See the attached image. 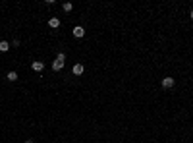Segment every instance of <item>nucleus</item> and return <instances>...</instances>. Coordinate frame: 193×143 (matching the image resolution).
Returning <instances> with one entry per match:
<instances>
[{
	"label": "nucleus",
	"instance_id": "20e7f679",
	"mask_svg": "<svg viewBox=\"0 0 193 143\" xmlns=\"http://www.w3.org/2000/svg\"><path fill=\"white\" fill-rule=\"evenodd\" d=\"M174 83H176V81H174V78H164V79H162V87H164V89L174 87Z\"/></svg>",
	"mask_w": 193,
	"mask_h": 143
},
{
	"label": "nucleus",
	"instance_id": "6e6552de",
	"mask_svg": "<svg viewBox=\"0 0 193 143\" xmlns=\"http://www.w3.org/2000/svg\"><path fill=\"white\" fill-rule=\"evenodd\" d=\"M62 10H64V12H71V10H73V4H71V2H64V4H62Z\"/></svg>",
	"mask_w": 193,
	"mask_h": 143
},
{
	"label": "nucleus",
	"instance_id": "9b49d317",
	"mask_svg": "<svg viewBox=\"0 0 193 143\" xmlns=\"http://www.w3.org/2000/svg\"><path fill=\"white\" fill-rule=\"evenodd\" d=\"M23 143H35V139H25Z\"/></svg>",
	"mask_w": 193,
	"mask_h": 143
},
{
	"label": "nucleus",
	"instance_id": "f257e3e1",
	"mask_svg": "<svg viewBox=\"0 0 193 143\" xmlns=\"http://www.w3.org/2000/svg\"><path fill=\"white\" fill-rule=\"evenodd\" d=\"M71 72H73V76H81V74L85 72V66L77 62V64H73V70H71Z\"/></svg>",
	"mask_w": 193,
	"mask_h": 143
},
{
	"label": "nucleus",
	"instance_id": "39448f33",
	"mask_svg": "<svg viewBox=\"0 0 193 143\" xmlns=\"http://www.w3.org/2000/svg\"><path fill=\"white\" fill-rule=\"evenodd\" d=\"M48 25H50L52 29H58V27H60V20H58V18H50V20H48Z\"/></svg>",
	"mask_w": 193,
	"mask_h": 143
},
{
	"label": "nucleus",
	"instance_id": "f03ea898",
	"mask_svg": "<svg viewBox=\"0 0 193 143\" xmlns=\"http://www.w3.org/2000/svg\"><path fill=\"white\" fill-rule=\"evenodd\" d=\"M83 35H85V29H83L81 25H75V27H73V37H77V39H81Z\"/></svg>",
	"mask_w": 193,
	"mask_h": 143
},
{
	"label": "nucleus",
	"instance_id": "1a4fd4ad",
	"mask_svg": "<svg viewBox=\"0 0 193 143\" xmlns=\"http://www.w3.org/2000/svg\"><path fill=\"white\" fill-rule=\"evenodd\" d=\"M62 68H64V64H62V62H58V60L54 62V64H52V70H54V72H60Z\"/></svg>",
	"mask_w": 193,
	"mask_h": 143
},
{
	"label": "nucleus",
	"instance_id": "9d476101",
	"mask_svg": "<svg viewBox=\"0 0 193 143\" xmlns=\"http://www.w3.org/2000/svg\"><path fill=\"white\" fill-rule=\"evenodd\" d=\"M56 60H58V62H62V64H64V62H66V54H64V52H60V54L56 56Z\"/></svg>",
	"mask_w": 193,
	"mask_h": 143
},
{
	"label": "nucleus",
	"instance_id": "7ed1b4c3",
	"mask_svg": "<svg viewBox=\"0 0 193 143\" xmlns=\"http://www.w3.org/2000/svg\"><path fill=\"white\" fill-rule=\"evenodd\" d=\"M31 70L33 72H43L45 70V62H31Z\"/></svg>",
	"mask_w": 193,
	"mask_h": 143
},
{
	"label": "nucleus",
	"instance_id": "423d86ee",
	"mask_svg": "<svg viewBox=\"0 0 193 143\" xmlns=\"http://www.w3.org/2000/svg\"><path fill=\"white\" fill-rule=\"evenodd\" d=\"M19 78V76H18V72H8V76H6V79H8V81H16V79H18Z\"/></svg>",
	"mask_w": 193,
	"mask_h": 143
},
{
	"label": "nucleus",
	"instance_id": "0eeeda50",
	"mask_svg": "<svg viewBox=\"0 0 193 143\" xmlns=\"http://www.w3.org/2000/svg\"><path fill=\"white\" fill-rule=\"evenodd\" d=\"M10 50V43H6V41H0V52H8Z\"/></svg>",
	"mask_w": 193,
	"mask_h": 143
},
{
	"label": "nucleus",
	"instance_id": "f8f14e48",
	"mask_svg": "<svg viewBox=\"0 0 193 143\" xmlns=\"http://www.w3.org/2000/svg\"><path fill=\"white\" fill-rule=\"evenodd\" d=\"M189 18H191V20H193V10H191V12H189Z\"/></svg>",
	"mask_w": 193,
	"mask_h": 143
}]
</instances>
